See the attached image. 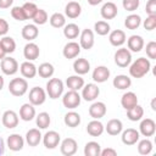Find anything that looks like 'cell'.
Instances as JSON below:
<instances>
[{"mask_svg":"<svg viewBox=\"0 0 156 156\" xmlns=\"http://www.w3.org/2000/svg\"><path fill=\"white\" fill-rule=\"evenodd\" d=\"M151 68V63L147 58L145 57H139L136 58L129 67V73L134 78H141L144 77Z\"/></svg>","mask_w":156,"mask_h":156,"instance_id":"cell-1","label":"cell"},{"mask_svg":"<svg viewBox=\"0 0 156 156\" xmlns=\"http://www.w3.org/2000/svg\"><path fill=\"white\" fill-rule=\"evenodd\" d=\"M9 90L13 96H22L28 90V83L24 78H13L9 83Z\"/></svg>","mask_w":156,"mask_h":156,"instance_id":"cell-2","label":"cell"},{"mask_svg":"<svg viewBox=\"0 0 156 156\" xmlns=\"http://www.w3.org/2000/svg\"><path fill=\"white\" fill-rule=\"evenodd\" d=\"M46 93L50 99H57L63 93V83L58 78H51L46 83Z\"/></svg>","mask_w":156,"mask_h":156,"instance_id":"cell-3","label":"cell"},{"mask_svg":"<svg viewBox=\"0 0 156 156\" xmlns=\"http://www.w3.org/2000/svg\"><path fill=\"white\" fill-rule=\"evenodd\" d=\"M115 62H116L117 66H119L122 68L129 66L130 62H132V54H130V51L128 49H126V48L118 49L116 51V54H115Z\"/></svg>","mask_w":156,"mask_h":156,"instance_id":"cell-4","label":"cell"},{"mask_svg":"<svg viewBox=\"0 0 156 156\" xmlns=\"http://www.w3.org/2000/svg\"><path fill=\"white\" fill-rule=\"evenodd\" d=\"M62 104H63V106L65 107H67V108H76V107H78L79 106V104H80V95L78 94V91L77 90H69V91H67L65 95H63V98H62Z\"/></svg>","mask_w":156,"mask_h":156,"instance_id":"cell-5","label":"cell"},{"mask_svg":"<svg viewBox=\"0 0 156 156\" xmlns=\"http://www.w3.org/2000/svg\"><path fill=\"white\" fill-rule=\"evenodd\" d=\"M45 100H46V94H45L43 88L34 87V88L30 89V91H29V102L33 106L41 105V104L45 102Z\"/></svg>","mask_w":156,"mask_h":156,"instance_id":"cell-6","label":"cell"},{"mask_svg":"<svg viewBox=\"0 0 156 156\" xmlns=\"http://www.w3.org/2000/svg\"><path fill=\"white\" fill-rule=\"evenodd\" d=\"M0 67H1V71H2L5 74L12 76V74H15V73L18 71V62H17L13 57H6V56H5V57L1 60Z\"/></svg>","mask_w":156,"mask_h":156,"instance_id":"cell-7","label":"cell"},{"mask_svg":"<svg viewBox=\"0 0 156 156\" xmlns=\"http://www.w3.org/2000/svg\"><path fill=\"white\" fill-rule=\"evenodd\" d=\"M60 149H61V154L62 155L72 156V155H74L77 152L78 145H77V141L73 138H66L65 140H62Z\"/></svg>","mask_w":156,"mask_h":156,"instance_id":"cell-8","label":"cell"},{"mask_svg":"<svg viewBox=\"0 0 156 156\" xmlns=\"http://www.w3.org/2000/svg\"><path fill=\"white\" fill-rule=\"evenodd\" d=\"M60 134L55 130H49L43 136V143L46 149H55L60 143Z\"/></svg>","mask_w":156,"mask_h":156,"instance_id":"cell-9","label":"cell"},{"mask_svg":"<svg viewBox=\"0 0 156 156\" xmlns=\"http://www.w3.org/2000/svg\"><path fill=\"white\" fill-rule=\"evenodd\" d=\"M99 94H100V89L98 88V85L94 83H89L83 88L82 98L85 101H93L99 96Z\"/></svg>","mask_w":156,"mask_h":156,"instance_id":"cell-10","label":"cell"},{"mask_svg":"<svg viewBox=\"0 0 156 156\" xmlns=\"http://www.w3.org/2000/svg\"><path fill=\"white\" fill-rule=\"evenodd\" d=\"M2 124L9 128V129H12V128H16L17 124H18V116L15 111L12 110H7L4 112L2 115Z\"/></svg>","mask_w":156,"mask_h":156,"instance_id":"cell-11","label":"cell"},{"mask_svg":"<svg viewBox=\"0 0 156 156\" xmlns=\"http://www.w3.org/2000/svg\"><path fill=\"white\" fill-rule=\"evenodd\" d=\"M139 130L144 136H151L155 134L156 130V123L154 122V119L151 118H145L140 122L139 126Z\"/></svg>","mask_w":156,"mask_h":156,"instance_id":"cell-12","label":"cell"},{"mask_svg":"<svg viewBox=\"0 0 156 156\" xmlns=\"http://www.w3.org/2000/svg\"><path fill=\"white\" fill-rule=\"evenodd\" d=\"M80 48L85 49V50H89L93 48L94 45V33L91 29H84L80 34Z\"/></svg>","mask_w":156,"mask_h":156,"instance_id":"cell-13","label":"cell"},{"mask_svg":"<svg viewBox=\"0 0 156 156\" xmlns=\"http://www.w3.org/2000/svg\"><path fill=\"white\" fill-rule=\"evenodd\" d=\"M62 52H63V56L66 58H68V60L69 58H74L80 52V45L78 43H76V41H69V43H67L65 45Z\"/></svg>","mask_w":156,"mask_h":156,"instance_id":"cell-14","label":"cell"},{"mask_svg":"<svg viewBox=\"0 0 156 156\" xmlns=\"http://www.w3.org/2000/svg\"><path fill=\"white\" fill-rule=\"evenodd\" d=\"M106 113V105L101 101H98V102H94L90 107H89V115L90 117H93L94 119H99V118H102Z\"/></svg>","mask_w":156,"mask_h":156,"instance_id":"cell-15","label":"cell"},{"mask_svg":"<svg viewBox=\"0 0 156 156\" xmlns=\"http://www.w3.org/2000/svg\"><path fill=\"white\" fill-rule=\"evenodd\" d=\"M139 140V132L134 128H128L122 133V143L126 145H134Z\"/></svg>","mask_w":156,"mask_h":156,"instance_id":"cell-16","label":"cell"},{"mask_svg":"<svg viewBox=\"0 0 156 156\" xmlns=\"http://www.w3.org/2000/svg\"><path fill=\"white\" fill-rule=\"evenodd\" d=\"M39 54H40V50L35 43H28L23 49V55L28 61L37 60L39 57Z\"/></svg>","mask_w":156,"mask_h":156,"instance_id":"cell-17","label":"cell"},{"mask_svg":"<svg viewBox=\"0 0 156 156\" xmlns=\"http://www.w3.org/2000/svg\"><path fill=\"white\" fill-rule=\"evenodd\" d=\"M24 145V139L20 134H11L7 138V146L12 151H20L22 150Z\"/></svg>","mask_w":156,"mask_h":156,"instance_id":"cell-18","label":"cell"},{"mask_svg":"<svg viewBox=\"0 0 156 156\" xmlns=\"http://www.w3.org/2000/svg\"><path fill=\"white\" fill-rule=\"evenodd\" d=\"M100 12H101L102 18H105V20H112V18H115L117 16L118 9H117L116 4H113V2H106L101 7V11Z\"/></svg>","mask_w":156,"mask_h":156,"instance_id":"cell-19","label":"cell"},{"mask_svg":"<svg viewBox=\"0 0 156 156\" xmlns=\"http://www.w3.org/2000/svg\"><path fill=\"white\" fill-rule=\"evenodd\" d=\"M35 117V108L33 107L32 104H23L20 108V118L29 122Z\"/></svg>","mask_w":156,"mask_h":156,"instance_id":"cell-20","label":"cell"},{"mask_svg":"<svg viewBox=\"0 0 156 156\" xmlns=\"http://www.w3.org/2000/svg\"><path fill=\"white\" fill-rule=\"evenodd\" d=\"M82 12V6L77 1H69L65 7V13L68 18H77Z\"/></svg>","mask_w":156,"mask_h":156,"instance_id":"cell-21","label":"cell"},{"mask_svg":"<svg viewBox=\"0 0 156 156\" xmlns=\"http://www.w3.org/2000/svg\"><path fill=\"white\" fill-rule=\"evenodd\" d=\"M110 77V69L105 66H98L93 72V79L98 83H104Z\"/></svg>","mask_w":156,"mask_h":156,"instance_id":"cell-22","label":"cell"},{"mask_svg":"<svg viewBox=\"0 0 156 156\" xmlns=\"http://www.w3.org/2000/svg\"><path fill=\"white\" fill-rule=\"evenodd\" d=\"M108 40L111 43V45L113 46H121L126 43V33L121 29H116V30H112L110 33V37H108Z\"/></svg>","mask_w":156,"mask_h":156,"instance_id":"cell-23","label":"cell"},{"mask_svg":"<svg viewBox=\"0 0 156 156\" xmlns=\"http://www.w3.org/2000/svg\"><path fill=\"white\" fill-rule=\"evenodd\" d=\"M38 34H39V30L35 24H26L22 28V37H23V39H26L28 41L34 40L38 37Z\"/></svg>","mask_w":156,"mask_h":156,"instance_id":"cell-24","label":"cell"},{"mask_svg":"<svg viewBox=\"0 0 156 156\" xmlns=\"http://www.w3.org/2000/svg\"><path fill=\"white\" fill-rule=\"evenodd\" d=\"M73 69L77 74H85L90 69V63L87 58H77L73 63Z\"/></svg>","mask_w":156,"mask_h":156,"instance_id":"cell-25","label":"cell"},{"mask_svg":"<svg viewBox=\"0 0 156 156\" xmlns=\"http://www.w3.org/2000/svg\"><path fill=\"white\" fill-rule=\"evenodd\" d=\"M87 132H88V134H90L91 136H99V135H101L102 132H104V124H102L100 121L94 119V121H91V122L88 123V126H87Z\"/></svg>","mask_w":156,"mask_h":156,"instance_id":"cell-26","label":"cell"},{"mask_svg":"<svg viewBox=\"0 0 156 156\" xmlns=\"http://www.w3.org/2000/svg\"><path fill=\"white\" fill-rule=\"evenodd\" d=\"M41 140V134L39 132V129L37 128H32L27 132L26 134V141L28 143L29 146H37Z\"/></svg>","mask_w":156,"mask_h":156,"instance_id":"cell-27","label":"cell"},{"mask_svg":"<svg viewBox=\"0 0 156 156\" xmlns=\"http://www.w3.org/2000/svg\"><path fill=\"white\" fill-rule=\"evenodd\" d=\"M21 69V73L24 78H34L35 74H37V67L34 63H32L30 61H26L21 65L20 67Z\"/></svg>","mask_w":156,"mask_h":156,"instance_id":"cell-28","label":"cell"},{"mask_svg":"<svg viewBox=\"0 0 156 156\" xmlns=\"http://www.w3.org/2000/svg\"><path fill=\"white\" fill-rule=\"evenodd\" d=\"M121 104H122L123 108L129 110L130 107H133L138 104V98L133 91H128V93L123 94V96L121 99Z\"/></svg>","mask_w":156,"mask_h":156,"instance_id":"cell-29","label":"cell"},{"mask_svg":"<svg viewBox=\"0 0 156 156\" xmlns=\"http://www.w3.org/2000/svg\"><path fill=\"white\" fill-rule=\"evenodd\" d=\"M132 85V79L128 77V76H124V74H119V76H116L113 78V87L119 89V90H123V89H127Z\"/></svg>","mask_w":156,"mask_h":156,"instance_id":"cell-30","label":"cell"},{"mask_svg":"<svg viewBox=\"0 0 156 156\" xmlns=\"http://www.w3.org/2000/svg\"><path fill=\"white\" fill-rule=\"evenodd\" d=\"M144 46V39L140 35H132L128 39V49L134 51V52H139Z\"/></svg>","mask_w":156,"mask_h":156,"instance_id":"cell-31","label":"cell"},{"mask_svg":"<svg viewBox=\"0 0 156 156\" xmlns=\"http://www.w3.org/2000/svg\"><path fill=\"white\" fill-rule=\"evenodd\" d=\"M67 87L69 88V90H79L84 87V79L78 74V76H71L67 78L66 80Z\"/></svg>","mask_w":156,"mask_h":156,"instance_id":"cell-32","label":"cell"},{"mask_svg":"<svg viewBox=\"0 0 156 156\" xmlns=\"http://www.w3.org/2000/svg\"><path fill=\"white\" fill-rule=\"evenodd\" d=\"M122 129H123V124H122V122H121L119 119L113 118V119H110V121L107 122L106 132H107L110 135H117V134H119V133L122 132Z\"/></svg>","mask_w":156,"mask_h":156,"instance_id":"cell-33","label":"cell"},{"mask_svg":"<svg viewBox=\"0 0 156 156\" xmlns=\"http://www.w3.org/2000/svg\"><path fill=\"white\" fill-rule=\"evenodd\" d=\"M144 116V110H143V107L140 106V105H135V106H133V107H130L129 110H127V117L130 119V121H133V122H136V121H139V119H141V117Z\"/></svg>","mask_w":156,"mask_h":156,"instance_id":"cell-34","label":"cell"},{"mask_svg":"<svg viewBox=\"0 0 156 156\" xmlns=\"http://www.w3.org/2000/svg\"><path fill=\"white\" fill-rule=\"evenodd\" d=\"M63 121H65V124H66L67 127L76 128V127L79 126V123H80V116H79V113H77V112L71 111V112H68V113L65 115Z\"/></svg>","mask_w":156,"mask_h":156,"instance_id":"cell-35","label":"cell"},{"mask_svg":"<svg viewBox=\"0 0 156 156\" xmlns=\"http://www.w3.org/2000/svg\"><path fill=\"white\" fill-rule=\"evenodd\" d=\"M101 146L96 141H89L84 146V155L85 156H100Z\"/></svg>","mask_w":156,"mask_h":156,"instance_id":"cell-36","label":"cell"},{"mask_svg":"<svg viewBox=\"0 0 156 156\" xmlns=\"http://www.w3.org/2000/svg\"><path fill=\"white\" fill-rule=\"evenodd\" d=\"M37 73L41 78H50L54 74V66L49 62H44L39 66V68H37Z\"/></svg>","mask_w":156,"mask_h":156,"instance_id":"cell-37","label":"cell"},{"mask_svg":"<svg viewBox=\"0 0 156 156\" xmlns=\"http://www.w3.org/2000/svg\"><path fill=\"white\" fill-rule=\"evenodd\" d=\"M140 23H141V18L139 15H129L124 21V26L130 30L136 29L140 26Z\"/></svg>","mask_w":156,"mask_h":156,"instance_id":"cell-38","label":"cell"},{"mask_svg":"<svg viewBox=\"0 0 156 156\" xmlns=\"http://www.w3.org/2000/svg\"><path fill=\"white\" fill-rule=\"evenodd\" d=\"M63 34L67 39H76L79 35V27L76 23H68L67 26H65Z\"/></svg>","mask_w":156,"mask_h":156,"instance_id":"cell-39","label":"cell"},{"mask_svg":"<svg viewBox=\"0 0 156 156\" xmlns=\"http://www.w3.org/2000/svg\"><path fill=\"white\" fill-rule=\"evenodd\" d=\"M49 21H50V24H51L54 28H61V27H63L65 23H66L65 16H63L62 13H60V12H55L54 15H51V17H50Z\"/></svg>","mask_w":156,"mask_h":156,"instance_id":"cell-40","label":"cell"},{"mask_svg":"<svg viewBox=\"0 0 156 156\" xmlns=\"http://www.w3.org/2000/svg\"><path fill=\"white\" fill-rule=\"evenodd\" d=\"M35 122H37V126H38L40 129H46V128L49 127L51 119H50L49 113H46V112H40V113L37 116Z\"/></svg>","mask_w":156,"mask_h":156,"instance_id":"cell-41","label":"cell"},{"mask_svg":"<svg viewBox=\"0 0 156 156\" xmlns=\"http://www.w3.org/2000/svg\"><path fill=\"white\" fill-rule=\"evenodd\" d=\"M0 44L2 45L4 50L6 51V54H11L15 51L16 49V43L15 40L11 38V37H4L1 40H0Z\"/></svg>","mask_w":156,"mask_h":156,"instance_id":"cell-42","label":"cell"},{"mask_svg":"<svg viewBox=\"0 0 156 156\" xmlns=\"http://www.w3.org/2000/svg\"><path fill=\"white\" fill-rule=\"evenodd\" d=\"M152 150V143L149 139L140 140L138 144V151L140 155H149Z\"/></svg>","mask_w":156,"mask_h":156,"instance_id":"cell-43","label":"cell"},{"mask_svg":"<svg viewBox=\"0 0 156 156\" xmlns=\"http://www.w3.org/2000/svg\"><path fill=\"white\" fill-rule=\"evenodd\" d=\"M32 20L34 21L35 24H39V26H40V24H45V23L48 22V13H46L45 10H43V9H38L37 12H35V15L33 16Z\"/></svg>","mask_w":156,"mask_h":156,"instance_id":"cell-44","label":"cell"},{"mask_svg":"<svg viewBox=\"0 0 156 156\" xmlns=\"http://www.w3.org/2000/svg\"><path fill=\"white\" fill-rule=\"evenodd\" d=\"M94 29L99 35H106L110 32V24L105 21H98L94 24Z\"/></svg>","mask_w":156,"mask_h":156,"instance_id":"cell-45","label":"cell"},{"mask_svg":"<svg viewBox=\"0 0 156 156\" xmlns=\"http://www.w3.org/2000/svg\"><path fill=\"white\" fill-rule=\"evenodd\" d=\"M22 9H23V12L26 15V18L28 20V18H33V16L35 15V12L38 10V6L34 2H26L22 6Z\"/></svg>","mask_w":156,"mask_h":156,"instance_id":"cell-46","label":"cell"},{"mask_svg":"<svg viewBox=\"0 0 156 156\" xmlns=\"http://www.w3.org/2000/svg\"><path fill=\"white\" fill-rule=\"evenodd\" d=\"M11 16H12L16 21H24V20H27V18H26V15H24V12H23V9L20 7V6L12 7V10H11Z\"/></svg>","mask_w":156,"mask_h":156,"instance_id":"cell-47","label":"cell"},{"mask_svg":"<svg viewBox=\"0 0 156 156\" xmlns=\"http://www.w3.org/2000/svg\"><path fill=\"white\" fill-rule=\"evenodd\" d=\"M122 4L127 11H135L139 7V0H123Z\"/></svg>","mask_w":156,"mask_h":156,"instance_id":"cell-48","label":"cell"},{"mask_svg":"<svg viewBox=\"0 0 156 156\" xmlns=\"http://www.w3.org/2000/svg\"><path fill=\"white\" fill-rule=\"evenodd\" d=\"M146 55L152 60L156 58V43L155 41H150L146 44Z\"/></svg>","mask_w":156,"mask_h":156,"instance_id":"cell-49","label":"cell"},{"mask_svg":"<svg viewBox=\"0 0 156 156\" xmlns=\"http://www.w3.org/2000/svg\"><path fill=\"white\" fill-rule=\"evenodd\" d=\"M156 27V16H149L144 21V28L146 30H152Z\"/></svg>","mask_w":156,"mask_h":156,"instance_id":"cell-50","label":"cell"},{"mask_svg":"<svg viewBox=\"0 0 156 156\" xmlns=\"http://www.w3.org/2000/svg\"><path fill=\"white\" fill-rule=\"evenodd\" d=\"M145 11L149 16H156V0H149L146 2Z\"/></svg>","mask_w":156,"mask_h":156,"instance_id":"cell-51","label":"cell"},{"mask_svg":"<svg viewBox=\"0 0 156 156\" xmlns=\"http://www.w3.org/2000/svg\"><path fill=\"white\" fill-rule=\"evenodd\" d=\"M9 32V23L6 20L0 18V35H5Z\"/></svg>","mask_w":156,"mask_h":156,"instance_id":"cell-52","label":"cell"},{"mask_svg":"<svg viewBox=\"0 0 156 156\" xmlns=\"http://www.w3.org/2000/svg\"><path fill=\"white\" fill-rule=\"evenodd\" d=\"M116 155H117V151L111 147H107L100 151V156H116Z\"/></svg>","mask_w":156,"mask_h":156,"instance_id":"cell-53","label":"cell"},{"mask_svg":"<svg viewBox=\"0 0 156 156\" xmlns=\"http://www.w3.org/2000/svg\"><path fill=\"white\" fill-rule=\"evenodd\" d=\"M12 2L13 0H0V9H9Z\"/></svg>","mask_w":156,"mask_h":156,"instance_id":"cell-54","label":"cell"},{"mask_svg":"<svg viewBox=\"0 0 156 156\" xmlns=\"http://www.w3.org/2000/svg\"><path fill=\"white\" fill-rule=\"evenodd\" d=\"M4 151H5V145H4V140H2V138L0 136V155H2Z\"/></svg>","mask_w":156,"mask_h":156,"instance_id":"cell-55","label":"cell"},{"mask_svg":"<svg viewBox=\"0 0 156 156\" xmlns=\"http://www.w3.org/2000/svg\"><path fill=\"white\" fill-rule=\"evenodd\" d=\"M6 56V51L4 50V48H2V45L0 44V60H2L4 57Z\"/></svg>","mask_w":156,"mask_h":156,"instance_id":"cell-56","label":"cell"},{"mask_svg":"<svg viewBox=\"0 0 156 156\" xmlns=\"http://www.w3.org/2000/svg\"><path fill=\"white\" fill-rule=\"evenodd\" d=\"M102 0H88V4L91 5V6H95V5H99Z\"/></svg>","mask_w":156,"mask_h":156,"instance_id":"cell-57","label":"cell"},{"mask_svg":"<svg viewBox=\"0 0 156 156\" xmlns=\"http://www.w3.org/2000/svg\"><path fill=\"white\" fill-rule=\"evenodd\" d=\"M2 87H4V78L2 76H0V90L2 89Z\"/></svg>","mask_w":156,"mask_h":156,"instance_id":"cell-58","label":"cell"},{"mask_svg":"<svg viewBox=\"0 0 156 156\" xmlns=\"http://www.w3.org/2000/svg\"><path fill=\"white\" fill-rule=\"evenodd\" d=\"M151 107H152V110H156V107H155V99H154L152 102H151Z\"/></svg>","mask_w":156,"mask_h":156,"instance_id":"cell-59","label":"cell"}]
</instances>
